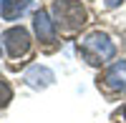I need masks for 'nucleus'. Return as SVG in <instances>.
<instances>
[{
  "label": "nucleus",
  "mask_w": 126,
  "mask_h": 123,
  "mask_svg": "<svg viewBox=\"0 0 126 123\" xmlns=\"http://www.w3.org/2000/svg\"><path fill=\"white\" fill-rule=\"evenodd\" d=\"M23 80H25L30 88H48V86L56 80V75H53V70L46 68V65H30V68L25 70Z\"/></svg>",
  "instance_id": "6"
},
{
  "label": "nucleus",
  "mask_w": 126,
  "mask_h": 123,
  "mask_svg": "<svg viewBox=\"0 0 126 123\" xmlns=\"http://www.w3.org/2000/svg\"><path fill=\"white\" fill-rule=\"evenodd\" d=\"M0 53H3V50H0Z\"/></svg>",
  "instance_id": "11"
},
{
  "label": "nucleus",
  "mask_w": 126,
  "mask_h": 123,
  "mask_svg": "<svg viewBox=\"0 0 126 123\" xmlns=\"http://www.w3.org/2000/svg\"><path fill=\"white\" fill-rule=\"evenodd\" d=\"M10 98H13V90H10V86L5 83V80H0V108H5L10 103Z\"/></svg>",
  "instance_id": "8"
},
{
  "label": "nucleus",
  "mask_w": 126,
  "mask_h": 123,
  "mask_svg": "<svg viewBox=\"0 0 126 123\" xmlns=\"http://www.w3.org/2000/svg\"><path fill=\"white\" fill-rule=\"evenodd\" d=\"M3 40H5V48H8L10 58H20V55H25L28 50H30V35H28V30L20 28V25L5 30Z\"/></svg>",
  "instance_id": "3"
},
{
  "label": "nucleus",
  "mask_w": 126,
  "mask_h": 123,
  "mask_svg": "<svg viewBox=\"0 0 126 123\" xmlns=\"http://www.w3.org/2000/svg\"><path fill=\"white\" fill-rule=\"evenodd\" d=\"M103 86L116 93H126V60H116L103 73Z\"/></svg>",
  "instance_id": "4"
},
{
  "label": "nucleus",
  "mask_w": 126,
  "mask_h": 123,
  "mask_svg": "<svg viewBox=\"0 0 126 123\" xmlns=\"http://www.w3.org/2000/svg\"><path fill=\"white\" fill-rule=\"evenodd\" d=\"M124 118H126V108H124Z\"/></svg>",
  "instance_id": "10"
},
{
  "label": "nucleus",
  "mask_w": 126,
  "mask_h": 123,
  "mask_svg": "<svg viewBox=\"0 0 126 123\" xmlns=\"http://www.w3.org/2000/svg\"><path fill=\"white\" fill-rule=\"evenodd\" d=\"M81 53L88 58L91 65H98L116 55V45L111 43V38L106 33L96 30V33H88L86 38H81Z\"/></svg>",
  "instance_id": "1"
},
{
  "label": "nucleus",
  "mask_w": 126,
  "mask_h": 123,
  "mask_svg": "<svg viewBox=\"0 0 126 123\" xmlns=\"http://www.w3.org/2000/svg\"><path fill=\"white\" fill-rule=\"evenodd\" d=\"M53 18L58 25H63V30L73 33L86 23L88 13L81 5V0H53Z\"/></svg>",
  "instance_id": "2"
},
{
  "label": "nucleus",
  "mask_w": 126,
  "mask_h": 123,
  "mask_svg": "<svg viewBox=\"0 0 126 123\" xmlns=\"http://www.w3.org/2000/svg\"><path fill=\"white\" fill-rule=\"evenodd\" d=\"M33 0H0V15L5 20H18L30 8Z\"/></svg>",
  "instance_id": "7"
},
{
  "label": "nucleus",
  "mask_w": 126,
  "mask_h": 123,
  "mask_svg": "<svg viewBox=\"0 0 126 123\" xmlns=\"http://www.w3.org/2000/svg\"><path fill=\"white\" fill-rule=\"evenodd\" d=\"M124 0H106V8H119Z\"/></svg>",
  "instance_id": "9"
},
{
  "label": "nucleus",
  "mask_w": 126,
  "mask_h": 123,
  "mask_svg": "<svg viewBox=\"0 0 126 123\" xmlns=\"http://www.w3.org/2000/svg\"><path fill=\"white\" fill-rule=\"evenodd\" d=\"M33 28H35L38 40H43V43H53L56 40V20H50V15L46 10H38L33 15Z\"/></svg>",
  "instance_id": "5"
}]
</instances>
